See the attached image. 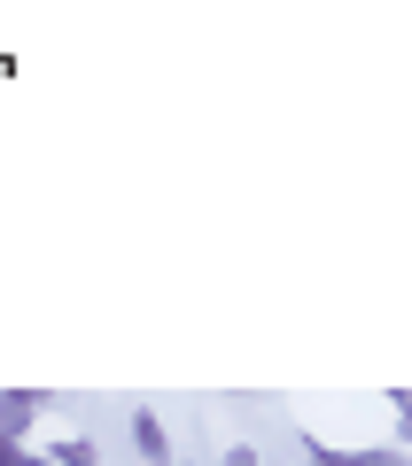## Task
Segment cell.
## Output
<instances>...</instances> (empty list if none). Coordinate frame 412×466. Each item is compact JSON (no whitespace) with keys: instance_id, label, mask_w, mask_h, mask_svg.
Returning a JSON list of instances; mask_svg holds the SVG:
<instances>
[{"instance_id":"obj_1","label":"cell","mask_w":412,"mask_h":466,"mask_svg":"<svg viewBox=\"0 0 412 466\" xmlns=\"http://www.w3.org/2000/svg\"><path fill=\"white\" fill-rule=\"evenodd\" d=\"M39 412H47V397H39V389H0V466L32 459V428H39Z\"/></svg>"},{"instance_id":"obj_2","label":"cell","mask_w":412,"mask_h":466,"mask_svg":"<svg viewBox=\"0 0 412 466\" xmlns=\"http://www.w3.org/2000/svg\"><path fill=\"white\" fill-rule=\"evenodd\" d=\"M132 451H140V459H171L180 443H171V428L156 412H132Z\"/></svg>"},{"instance_id":"obj_3","label":"cell","mask_w":412,"mask_h":466,"mask_svg":"<svg viewBox=\"0 0 412 466\" xmlns=\"http://www.w3.org/2000/svg\"><path fill=\"white\" fill-rule=\"evenodd\" d=\"M47 459H63V466H86V459H101V451H94V435H63V443H47Z\"/></svg>"},{"instance_id":"obj_4","label":"cell","mask_w":412,"mask_h":466,"mask_svg":"<svg viewBox=\"0 0 412 466\" xmlns=\"http://www.w3.org/2000/svg\"><path fill=\"white\" fill-rule=\"evenodd\" d=\"M389 404H397V443H405V451H412V389H397V397H389Z\"/></svg>"}]
</instances>
